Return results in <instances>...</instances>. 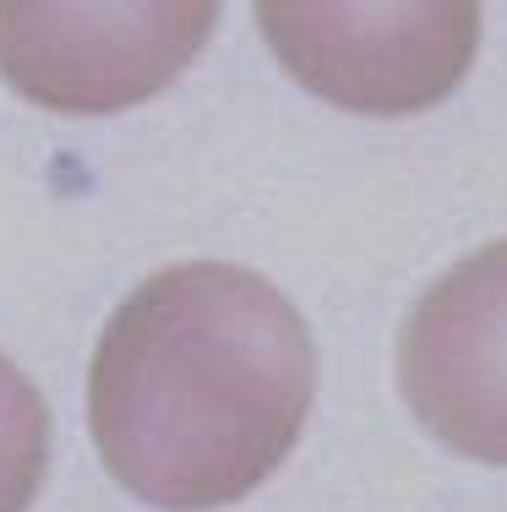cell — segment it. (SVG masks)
Segmentation results:
<instances>
[{
  "instance_id": "obj_1",
  "label": "cell",
  "mask_w": 507,
  "mask_h": 512,
  "mask_svg": "<svg viewBox=\"0 0 507 512\" xmlns=\"http://www.w3.org/2000/svg\"><path fill=\"white\" fill-rule=\"evenodd\" d=\"M317 398V344L284 289L235 262H175L104 322L88 425L137 502H246L295 453Z\"/></svg>"
},
{
  "instance_id": "obj_2",
  "label": "cell",
  "mask_w": 507,
  "mask_h": 512,
  "mask_svg": "<svg viewBox=\"0 0 507 512\" xmlns=\"http://www.w3.org/2000/svg\"><path fill=\"white\" fill-rule=\"evenodd\" d=\"M213 0H0V77L55 115H115L213 39Z\"/></svg>"
},
{
  "instance_id": "obj_3",
  "label": "cell",
  "mask_w": 507,
  "mask_h": 512,
  "mask_svg": "<svg viewBox=\"0 0 507 512\" xmlns=\"http://www.w3.org/2000/svg\"><path fill=\"white\" fill-rule=\"evenodd\" d=\"M257 22L300 88L355 115H420L442 104L480 44V6L469 0H262Z\"/></svg>"
},
{
  "instance_id": "obj_4",
  "label": "cell",
  "mask_w": 507,
  "mask_h": 512,
  "mask_svg": "<svg viewBox=\"0 0 507 512\" xmlns=\"http://www.w3.org/2000/svg\"><path fill=\"white\" fill-rule=\"evenodd\" d=\"M398 393L437 442L507 463V240L437 278L398 333Z\"/></svg>"
},
{
  "instance_id": "obj_5",
  "label": "cell",
  "mask_w": 507,
  "mask_h": 512,
  "mask_svg": "<svg viewBox=\"0 0 507 512\" xmlns=\"http://www.w3.org/2000/svg\"><path fill=\"white\" fill-rule=\"evenodd\" d=\"M50 469V409L39 387L0 355V512H28Z\"/></svg>"
}]
</instances>
